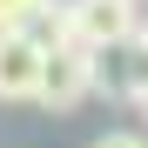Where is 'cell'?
Instances as JSON below:
<instances>
[{
    "label": "cell",
    "instance_id": "cell-1",
    "mask_svg": "<svg viewBox=\"0 0 148 148\" xmlns=\"http://www.w3.org/2000/svg\"><path fill=\"white\" fill-rule=\"evenodd\" d=\"M88 94H94V47H81V40L47 47V67H40V108L67 114V108H81Z\"/></svg>",
    "mask_w": 148,
    "mask_h": 148
},
{
    "label": "cell",
    "instance_id": "cell-2",
    "mask_svg": "<svg viewBox=\"0 0 148 148\" xmlns=\"http://www.w3.org/2000/svg\"><path fill=\"white\" fill-rule=\"evenodd\" d=\"M141 88H148V40L141 34L94 47V94H108V101H141Z\"/></svg>",
    "mask_w": 148,
    "mask_h": 148
},
{
    "label": "cell",
    "instance_id": "cell-3",
    "mask_svg": "<svg viewBox=\"0 0 148 148\" xmlns=\"http://www.w3.org/2000/svg\"><path fill=\"white\" fill-rule=\"evenodd\" d=\"M74 7V40L81 47H108L141 34V0H67Z\"/></svg>",
    "mask_w": 148,
    "mask_h": 148
},
{
    "label": "cell",
    "instance_id": "cell-4",
    "mask_svg": "<svg viewBox=\"0 0 148 148\" xmlns=\"http://www.w3.org/2000/svg\"><path fill=\"white\" fill-rule=\"evenodd\" d=\"M40 67H47V47L27 27L0 34V101H40Z\"/></svg>",
    "mask_w": 148,
    "mask_h": 148
},
{
    "label": "cell",
    "instance_id": "cell-5",
    "mask_svg": "<svg viewBox=\"0 0 148 148\" xmlns=\"http://www.w3.org/2000/svg\"><path fill=\"white\" fill-rule=\"evenodd\" d=\"M47 7H54V0H0V34H20V27H34Z\"/></svg>",
    "mask_w": 148,
    "mask_h": 148
},
{
    "label": "cell",
    "instance_id": "cell-6",
    "mask_svg": "<svg viewBox=\"0 0 148 148\" xmlns=\"http://www.w3.org/2000/svg\"><path fill=\"white\" fill-rule=\"evenodd\" d=\"M88 148H148V135L141 128H108V135H94Z\"/></svg>",
    "mask_w": 148,
    "mask_h": 148
},
{
    "label": "cell",
    "instance_id": "cell-7",
    "mask_svg": "<svg viewBox=\"0 0 148 148\" xmlns=\"http://www.w3.org/2000/svg\"><path fill=\"white\" fill-rule=\"evenodd\" d=\"M135 108H141V114H148V88H141V101H135Z\"/></svg>",
    "mask_w": 148,
    "mask_h": 148
},
{
    "label": "cell",
    "instance_id": "cell-8",
    "mask_svg": "<svg viewBox=\"0 0 148 148\" xmlns=\"http://www.w3.org/2000/svg\"><path fill=\"white\" fill-rule=\"evenodd\" d=\"M141 40H148V14H141Z\"/></svg>",
    "mask_w": 148,
    "mask_h": 148
}]
</instances>
